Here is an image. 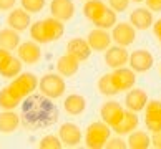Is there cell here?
I'll return each mask as SVG.
<instances>
[{"label":"cell","instance_id":"obj_15","mask_svg":"<svg viewBox=\"0 0 161 149\" xmlns=\"http://www.w3.org/2000/svg\"><path fill=\"white\" fill-rule=\"evenodd\" d=\"M7 23L10 28L17 30V32H23L27 30L28 27L32 25V20H30V13L25 10V8H12V12L8 13L7 17Z\"/></svg>","mask_w":161,"mask_h":149},{"label":"cell","instance_id":"obj_5","mask_svg":"<svg viewBox=\"0 0 161 149\" xmlns=\"http://www.w3.org/2000/svg\"><path fill=\"white\" fill-rule=\"evenodd\" d=\"M153 63H154L153 55L145 48H140V50H135L133 53H130L128 65H130L131 70L136 71V73H145V71L151 70Z\"/></svg>","mask_w":161,"mask_h":149},{"label":"cell","instance_id":"obj_7","mask_svg":"<svg viewBox=\"0 0 161 149\" xmlns=\"http://www.w3.org/2000/svg\"><path fill=\"white\" fill-rule=\"evenodd\" d=\"M123 113H125V109L121 108V104L118 103V101H106V103L100 108L101 121L106 123L110 128L116 126V124L121 121Z\"/></svg>","mask_w":161,"mask_h":149},{"label":"cell","instance_id":"obj_8","mask_svg":"<svg viewBox=\"0 0 161 149\" xmlns=\"http://www.w3.org/2000/svg\"><path fill=\"white\" fill-rule=\"evenodd\" d=\"M111 78L115 86L118 88V91H126V89H131L136 83V71L126 68V67H121V68H116L115 71L111 73Z\"/></svg>","mask_w":161,"mask_h":149},{"label":"cell","instance_id":"obj_19","mask_svg":"<svg viewBox=\"0 0 161 149\" xmlns=\"http://www.w3.org/2000/svg\"><path fill=\"white\" fill-rule=\"evenodd\" d=\"M63 109L71 116H80L86 109V98L78 94V93L68 94V96L63 99Z\"/></svg>","mask_w":161,"mask_h":149},{"label":"cell","instance_id":"obj_20","mask_svg":"<svg viewBox=\"0 0 161 149\" xmlns=\"http://www.w3.org/2000/svg\"><path fill=\"white\" fill-rule=\"evenodd\" d=\"M92 51L93 50L90 48L88 41L83 40V38H73L67 43V53L73 55L76 60H80V61H85V60L90 58Z\"/></svg>","mask_w":161,"mask_h":149},{"label":"cell","instance_id":"obj_10","mask_svg":"<svg viewBox=\"0 0 161 149\" xmlns=\"http://www.w3.org/2000/svg\"><path fill=\"white\" fill-rule=\"evenodd\" d=\"M128 58H130V53L126 46L115 45V46H110L108 50H105V63L113 70L125 67L128 63Z\"/></svg>","mask_w":161,"mask_h":149},{"label":"cell","instance_id":"obj_31","mask_svg":"<svg viewBox=\"0 0 161 149\" xmlns=\"http://www.w3.org/2000/svg\"><path fill=\"white\" fill-rule=\"evenodd\" d=\"M62 146H63V142L55 134H48V136H45V138H42L40 144H38L40 149H60Z\"/></svg>","mask_w":161,"mask_h":149},{"label":"cell","instance_id":"obj_37","mask_svg":"<svg viewBox=\"0 0 161 149\" xmlns=\"http://www.w3.org/2000/svg\"><path fill=\"white\" fill-rule=\"evenodd\" d=\"M15 7V0H0V10H12Z\"/></svg>","mask_w":161,"mask_h":149},{"label":"cell","instance_id":"obj_36","mask_svg":"<svg viewBox=\"0 0 161 149\" xmlns=\"http://www.w3.org/2000/svg\"><path fill=\"white\" fill-rule=\"evenodd\" d=\"M153 32H154V37L158 38V41L161 43V19L153 22Z\"/></svg>","mask_w":161,"mask_h":149},{"label":"cell","instance_id":"obj_33","mask_svg":"<svg viewBox=\"0 0 161 149\" xmlns=\"http://www.w3.org/2000/svg\"><path fill=\"white\" fill-rule=\"evenodd\" d=\"M130 2L131 0H108V5H110V8H113L116 12V13H121V12L128 10Z\"/></svg>","mask_w":161,"mask_h":149},{"label":"cell","instance_id":"obj_26","mask_svg":"<svg viewBox=\"0 0 161 149\" xmlns=\"http://www.w3.org/2000/svg\"><path fill=\"white\" fill-rule=\"evenodd\" d=\"M22 65H23V61L20 58L10 56L7 61L2 65V68H0V75H2L3 78H15V76H19L22 73Z\"/></svg>","mask_w":161,"mask_h":149},{"label":"cell","instance_id":"obj_6","mask_svg":"<svg viewBox=\"0 0 161 149\" xmlns=\"http://www.w3.org/2000/svg\"><path fill=\"white\" fill-rule=\"evenodd\" d=\"M145 124L150 133L161 131V101L151 99L145 108Z\"/></svg>","mask_w":161,"mask_h":149},{"label":"cell","instance_id":"obj_21","mask_svg":"<svg viewBox=\"0 0 161 149\" xmlns=\"http://www.w3.org/2000/svg\"><path fill=\"white\" fill-rule=\"evenodd\" d=\"M43 22V30H45V35H47V40L50 41H57L63 37L65 33V27H63V22L55 19V17H48V19L42 20Z\"/></svg>","mask_w":161,"mask_h":149},{"label":"cell","instance_id":"obj_28","mask_svg":"<svg viewBox=\"0 0 161 149\" xmlns=\"http://www.w3.org/2000/svg\"><path fill=\"white\" fill-rule=\"evenodd\" d=\"M98 91L103 94V96H115L118 94V88L115 86V83H113V78H111V73L110 75H103L101 78L98 80Z\"/></svg>","mask_w":161,"mask_h":149},{"label":"cell","instance_id":"obj_24","mask_svg":"<svg viewBox=\"0 0 161 149\" xmlns=\"http://www.w3.org/2000/svg\"><path fill=\"white\" fill-rule=\"evenodd\" d=\"M105 10H106V3L103 0H86V3L83 5V15L90 22H95Z\"/></svg>","mask_w":161,"mask_h":149},{"label":"cell","instance_id":"obj_40","mask_svg":"<svg viewBox=\"0 0 161 149\" xmlns=\"http://www.w3.org/2000/svg\"><path fill=\"white\" fill-rule=\"evenodd\" d=\"M133 2H138L140 3V2H145V0H133Z\"/></svg>","mask_w":161,"mask_h":149},{"label":"cell","instance_id":"obj_39","mask_svg":"<svg viewBox=\"0 0 161 149\" xmlns=\"http://www.w3.org/2000/svg\"><path fill=\"white\" fill-rule=\"evenodd\" d=\"M151 144L156 147V149H161V131H158V133H153Z\"/></svg>","mask_w":161,"mask_h":149},{"label":"cell","instance_id":"obj_16","mask_svg":"<svg viewBox=\"0 0 161 149\" xmlns=\"http://www.w3.org/2000/svg\"><path fill=\"white\" fill-rule=\"evenodd\" d=\"M138 124H140L138 113L126 109V111L123 113L121 121L118 123L116 126H113V128H111V131H115V133H116L118 136H125V134H130L131 131H135L136 128H138Z\"/></svg>","mask_w":161,"mask_h":149},{"label":"cell","instance_id":"obj_35","mask_svg":"<svg viewBox=\"0 0 161 149\" xmlns=\"http://www.w3.org/2000/svg\"><path fill=\"white\" fill-rule=\"evenodd\" d=\"M145 2L151 12H161V0H145Z\"/></svg>","mask_w":161,"mask_h":149},{"label":"cell","instance_id":"obj_3","mask_svg":"<svg viewBox=\"0 0 161 149\" xmlns=\"http://www.w3.org/2000/svg\"><path fill=\"white\" fill-rule=\"evenodd\" d=\"M37 88H38V80L33 73H20L8 85L10 93L14 94L15 98H19L20 101L23 98H27L28 94H32Z\"/></svg>","mask_w":161,"mask_h":149},{"label":"cell","instance_id":"obj_9","mask_svg":"<svg viewBox=\"0 0 161 149\" xmlns=\"http://www.w3.org/2000/svg\"><path fill=\"white\" fill-rule=\"evenodd\" d=\"M86 41H88V45H90V48L95 50V51H105V50H108L110 46H111V35L108 33V30H103V28H95L92 30L90 33H88V37H86Z\"/></svg>","mask_w":161,"mask_h":149},{"label":"cell","instance_id":"obj_22","mask_svg":"<svg viewBox=\"0 0 161 149\" xmlns=\"http://www.w3.org/2000/svg\"><path fill=\"white\" fill-rule=\"evenodd\" d=\"M20 118L14 109H3L0 113V133L2 134H10L19 128Z\"/></svg>","mask_w":161,"mask_h":149},{"label":"cell","instance_id":"obj_2","mask_svg":"<svg viewBox=\"0 0 161 149\" xmlns=\"http://www.w3.org/2000/svg\"><path fill=\"white\" fill-rule=\"evenodd\" d=\"M38 88L42 94H45L47 98L50 99H57L62 98L65 94V89H67V85H65V80L62 78V75L58 73H47L45 76H42V80L38 81Z\"/></svg>","mask_w":161,"mask_h":149},{"label":"cell","instance_id":"obj_32","mask_svg":"<svg viewBox=\"0 0 161 149\" xmlns=\"http://www.w3.org/2000/svg\"><path fill=\"white\" fill-rule=\"evenodd\" d=\"M22 8H25L28 13H38L40 10H43L47 0H20Z\"/></svg>","mask_w":161,"mask_h":149},{"label":"cell","instance_id":"obj_4","mask_svg":"<svg viewBox=\"0 0 161 149\" xmlns=\"http://www.w3.org/2000/svg\"><path fill=\"white\" fill-rule=\"evenodd\" d=\"M111 38L120 46H130L136 40V28L131 23H126V22L118 23L116 22V25L113 27V32H111Z\"/></svg>","mask_w":161,"mask_h":149},{"label":"cell","instance_id":"obj_34","mask_svg":"<svg viewBox=\"0 0 161 149\" xmlns=\"http://www.w3.org/2000/svg\"><path fill=\"white\" fill-rule=\"evenodd\" d=\"M105 147H108V149H125V147H128V144H126V141L121 139V136H118V138H110Z\"/></svg>","mask_w":161,"mask_h":149},{"label":"cell","instance_id":"obj_29","mask_svg":"<svg viewBox=\"0 0 161 149\" xmlns=\"http://www.w3.org/2000/svg\"><path fill=\"white\" fill-rule=\"evenodd\" d=\"M22 101L19 98H15L14 94L10 93L8 86H5L0 89V108L2 109H15Z\"/></svg>","mask_w":161,"mask_h":149},{"label":"cell","instance_id":"obj_12","mask_svg":"<svg viewBox=\"0 0 161 149\" xmlns=\"http://www.w3.org/2000/svg\"><path fill=\"white\" fill-rule=\"evenodd\" d=\"M146 104H148V93L141 88L130 89L126 96H125V106L130 111H135V113L145 111Z\"/></svg>","mask_w":161,"mask_h":149},{"label":"cell","instance_id":"obj_41","mask_svg":"<svg viewBox=\"0 0 161 149\" xmlns=\"http://www.w3.org/2000/svg\"><path fill=\"white\" fill-rule=\"evenodd\" d=\"M159 73H161V65H159Z\"/></svg>","mask_w":161,"mask_h":149},{"label":"cell","instance_id":"obj_38","mask_svg":"<svg viewBox=\"0 0 161 149\" xmlns=\"http://www.w3.org/2000/svg\"><path fill=\"white\" fill-rule=\"evenodd\" d=\"M10 56H12V53H10L8 50H5V48H2V46H0V68H2V65L7 61Z\"/></svg>","mask_w":161,"mask_h":149},{"label":"cell","instance_id":"obj_1","mask_svg":"<svg viewBox=\"0 0 161 149\" xmlns=\"http://www.w3.org/2000/svg\"><path fill=\"white\" fill-rule=\"evenodd\" d=\"M111 136V128L103 121H95L85 131V144L90 149H101Z\"/></svg>","mask_w":161,"mask_h":149},{"label":"cell","instance_id":"obj_17","mask_svg":"<svg viewBox=\"0 0 161 149\" xmlns=\"http://www.w3.org/2000/svg\"><path fill=\"white\" fill-rule=\"evenodd\" d=\"M153 12L150 8H136L130 13V23L133 25L136 30H148L150 27H153Z\"/></svg>","mask_w":161,"mask_h":149},{"label":"cell","instance_id":"obj_13","mask_svg":"<svg viewBox=\"0 0 161 149\" xmlns=\"http://www.w3.org/2000/svg\"><path fill=\"white\" fill-rule=\"evenodd\" d=\"M50 12L52 17H55L62 22H68L75 15V3L71 0H52Z\"/></svg>","mask_w":161,"mask_h":149},{"label":"cell","instance_id":"obj_30","mask_svg":"<svg viewBox=\"0 0 161 149\" xmlns=\"http://www.w3.org/2000/svg\"><path fill=\"white\" fill-rule=\"evenodd\" d=\"M30 37L33 41H37V43H48V40H47V35H45V30H43V22L38 20V22H33L30 25Z\"/></svg>","mask_w":161,"mask_h":149},{"label":"cell","instance_id":"obj_23","mask_svg":"<svg viewBox=\"0 0 161 149\" xmlns=\"http://www.w3.org/2000/svg\"><path fill=\"white\" fill-rule=\"evenodd\" d=\"M19 45H20V35L17 30L14 28H3V30H0V46L5 50H17L19 48Z\"/></svg>","mask_w":161,"mask_h":149},{"label":"cell","instance_id":"obj_14","mask_svg":"<svg viewBox=\"0 0 161 149\" xmlns=\"http://www.w3.org/2000/svg\"><path fill=\"white\" fill-rule=\"evenodd\" d=\"M17 53H19V58L27 65H35V63H38L40 58H42V50H40L37 41H25V43H20L19 48H17Z\"/></svg>","mask_w":161,"mask_h":149},{"label":"cell","instance_id":"obj_25","mask_svg":"<svg viewBox=\"0 0 161 149\" xmlns=\"http://www.w3.org/2000/svg\"><path fill=\"white\" fill-rule=\"evenodd\" d=\"M126 144L131 149H148L151 146V138L145 131H131Z\"/></svg>","mask_w":161,"mask_h":149},{"label":"cell","instance_id":"obj_18","mask_svg":"<svg viewBox=\"0 0 161 149\" xmlns=\"http://www.w3.org/2000/svg\"><path fill=\"white\" fill-rule=\"evenodd\" d=\"M78 68H80V60H76L73 55H70V53H65V55L60 56L57 61V71L62 76H67V78L75 76L78 73Z\"/></svg>","mask_w":161,"mask_h":149},{"label":"cell","instance_id":"obj_27","mask_svg":"<svg viewBox=\"0 0 161 149\" xmlns=\"http://www.w3.org/2000/svg\"><path fill=\"white\" fill-rule=\"evenodd\" d=\"M116 22H118V19H116V12L113 10V8H108V7H106V10L98 17L97 20L93 22V25L98 27V28H103V30H110V28H113V27L116 25Z\"/></svg>","mask_w":161,"mask_h":149},{"label":"cell","instance_id":"obj_11","mask_svg":"<svg viewBox=\"0 0 161 149\" xmlns=\"http://www.w3.org/2000/svg\"><path fill=\"white\" fill-rule=\"evenodd\" d=\"M58 138L63 142V146L75 147L81 142V129L75 123H63L58 129Z\"/></svg>","mask_w":161,"mask_h":149}]
</instances>
